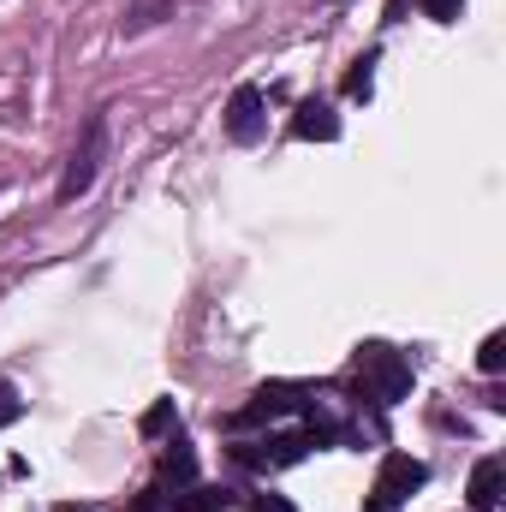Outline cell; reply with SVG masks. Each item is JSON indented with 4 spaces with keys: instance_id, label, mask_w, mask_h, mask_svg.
<instances>
[{
    "instance_id": "7",
    "label": "cell",
    "mask_w": 506,
    "mask_h": 512,
    "mask_svg": "<svg viewBox=\"0 0 506 512\" xmlns=\"http://www.w3.org/2000/svg\"><path fill=\"white\" fill-rule=\"evenodd\" d=\"M501 483H506L501 459H477V471H471V495H465V507H471V512H495V507H501Z\"/></svg>"
},
{
    "instance_id": "12",
    "label": "cell",
    "mask_w": 506,
    "mask_h": 512,
    "mask_svg": "<svg viewBox=\"0 0 506 512\" xmlns=\"http://www.w3.org/2000/svg\"><path fill=\"white\" fill-rule=\"evenodd\" d=\"M477 364H483V376H501V364H506V334H489V340H483Z\"/></svg>"
},
{
    "instance_id": "6",
    "label": "cell",
    "mask_w": 506,
    "mask_h": 512,
    "mask_svg": "<svg viewBox=\"0 0 506 512\" xmlns=\"http://www.w3.org/2000/svg\"><path fill=\"white\" fill-rule=\"evenodd\" d=\"M292 137H298V143H334V137H340V114H334L328 102H304V108L292 114Z\"/></svg>"
},
{
    "instance_id": "9",
    "label": "cell",
    "mask_w": 506,
    "mask_h": 512,
    "mask_svg": "<svg viewBox=\"0 0 506 512\" xmlns=\"http://www.w3.org/2000/svg\"><path fill=\"white\" fill-rule=\"evenodd\" d=\"M173 423H179V411H173V399H155V405L143 411V423H137V429H143V435L155 441V435H167Z\"/></svg>"
},
{
    "instance_id": "8",
    "label": "cell",
    "mask_w": 506,
    "mask_h": 512,
    "mask_svg": "<svg viewBox=\"0 0 506 512\" xmlns=\"http://www.w3.org/2000/svg\"><path fill=\"white\" fill-rule=\"evenodd\" d=\"M161 477H167L173 489H191V477H197V453H191L185 441H173V447L161 453Z\"/></svg>"
},
{
    "instance_id": "15",
    "label": "cell",
    "mask_w": 506,
    "mask_h": 512,
    "mask_svg": "<svg viewBox=\"0 0 506 512\" xmlns=\"http://www.w3.org/2000/svg\"><path fill=\"white\" fill-rule=\"evenodd\" d=\"M251 512H298V507H292L286 495H256V507H251Z\"/></svg>"
},
{
    "instance_id": "11",
    "label": "cell",
    "mask_w": 506,
    "mask_h": 512,
    "mask_svg": "<svg viewBox=\"0 0 506 512\" xmlns=\"http://www.w3.org/2000/svg\"><path fill=\"white\" fill-rule=\"evenodd\" d=\"M370 78H376V54L352 60V72H346V96H370Z\"/></svg>"
},
{
    "instance_id": "16",
    "label": "cell",
    "mask_w": 506,
    "mask_h": 512,
    "mask_svg": "<svg viewBox=\"0 0 506 512\" xmlns=\"http://www.w3.org/2000/svg\"><path fill=\"white\" fill-rule=\"evenodd\" d=\"M60 512H96V507H60Z\"/></svg>"
},
{
    "instance_id": "5",
    "label": "cell",
    "mask_w": 506,
    "mask_h": 512,
    "mask_svg": "<svg viewBox=\"0 0 506 512\" xmlns=\"http://www.w3.org/2000/svg\"><path fill=\"white\" fill-rule=\"evenodd\" d=\"M262 126H268V120H262V90H256V84H239L233 102H227V137L251 149L256 137H262Z\"/></svg>"
},
{
    "instance_id": "13",
    "label": "cell",
    "mask_w": 506,
    "mask_h": 512,
    "mask_svg": "<svg viewBox=\"0 0 506 512\" xmlns=\"http://www.w3.org/2000/svg\"><path fill=\"white\" fill-rule=\"evenodd\" d=\"M417 6H423V12H429L435 24H453V18L465 12V0H417Z\"/></svg>"
},
{
    "instance_id": "10",
    "label": "cell",
    "mask_w": 506,
    "mask_h": 512,
    "mask_svg": "<svg viewBox=\"0 0 506 512\" xmlns=\"http://www.w3.org/2000/svg\"><path fill=\"white\" fill-rule=\"evenodd\" d=\"M167 12H173V0H149V6H131V12H126V30L137 36V30H149V24H161Z\"/></svg>"
},
{
    "instance_id": "3",
    "label": "cell",
    "mask_w": 506,
    "mask_h": 512,
    "mask_svg": "<svg viewBox=\"0 0 506 512\" xmlns=\"http://www.w3.org/2000/svg\"><path fill=\"white\" fill-rule=\"evenodd\" d=\"M423 483H429V465H423V459H411V453H387L381 471H376V501H370V507H381V512L405 507Z\"/></svg>"
},
{
    "instance_id": "4",
    "label": "cell",
    "mask_w": 506,
    "mask_h": 512,
    "mask_svg": "<svg viewBox=\"0 0 506 512\" xmlns=\"http://www.w3.org/2000/svg\"><path fill=\"white\" fill-rule=\"evenodd\" d=\"M310 429L304 435H274V441H256V447H233V459L239 465H256V471H280V465H298L304 453H310Z\"/></svg>"
},
{
    "instance_id": "1",
    "label": "cell",
    "mask_w": 506,
    "mask_h": 512,
    "mask_svg": "<svg viewBox=\"0 0 506 512\" xmlns=\"http://www.w3.org/2000/svg\"><path fill=\"white\" fill-rule=\"evenodd\" d=\"M102 161H108V114H90L78 149H72V161H66V173H60V203H78V197L96 185Z\"/></svg>"
},
{
    "instance_id": "2",
    "label": "cell",
    "mask_w": 506,
    "mask_h": 512,
    "mask_svg": "<svg viewBox=\"0 0 506 512\" xmlns=\"http://www.w3.org/2000/svg\"><path fill=\"white\" fill-rule=\"evenodd\" d=\"M358 376H364V393L381 399V405H393V399L411 393V364L399 352H387V346H364L358 352Z\"/></svg>"
},
{
    "instance_id": "14",
    "label": "cell",
    "mask_w": 506,
    "mask_h": 512,
    "mask_svg": "<svg viewBox=\"0 0 506 512\" xmlns=\"http://www.w3.org/2000/svg\"><path fill=\"white\" fill-rule=\"evenodd\" d=\"M18 417H24V405H18V399L0 387V429H6V423H18Z\"/></svg>"
}]
</instances>
